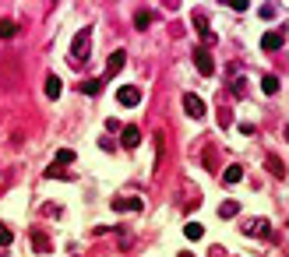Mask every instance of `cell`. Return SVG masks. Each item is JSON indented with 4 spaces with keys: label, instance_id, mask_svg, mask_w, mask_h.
Returning a JSON list of instances; mask_svg holds the SVG:
<instances>
[{
    "label": "cell",
    "instance_id": "18",
    "mask_svg": "<svg viewBox=\"0 0 289 257\" xmlns=\"http://www.w3.org/2000/svg\"><path fill=\"white\" fill-rule=\"evenodd\" d=\"M14 32H18V25H14V21H0V39H11Z\"/></svg>",
    "mask_w": 289,
    "mask_h": 257
},
{
    "label": "cell",
    "instance_id": "4",
    "mask_svg": "<svg viewBox=\"0 0 289 257\" xmlns=\"http://www.w3.org/2000/svg\"><path fill=\"white\" fill-rule=\"evenodd\" d=\"M113 211H145V201L141 198H113Z\"/></svg>",
    "mask_w": 289,
    "mask_h": 257
},
{
    "label": "cell",
    "instance_id": "5",
    "mask_svg": "<svg viewBox=\"0 0 289 257\" xmlns=\"http://www.w3.org/2000/svg\"><path fill=\"white\" fill-rule=\"evenodd\" d=\"M124 64H127V53H124V50H116L110 60H106V74L113 78V74H120V71H124Z\"/></svg>",
    "mask_w": 289,
    "mask_h": 257
},
{
    "label": "cell",
    "instance_id": "16",
    "mask_svg": "<svg viewBox=\"0 0 289 257\" xmlns=\"http://www.w3.org/2000/svg\"><path fill=\"white\" fill-rule=\"evenodd\" d=\"M261 46H265V50H279V46H282V36H275V32H268V36L261 39Z\"/></svg>",
    "mask_w": 289,
    "mask_h": 257
},
{
    "label": "cell",
    "instance_id": "21",
    "mask_svg": "<svg viewBox=\"0 0 289 257\" xmlns=\"http://www.w3.org/2000/svg\"><path fill=\"white\" fill-rule=\"evenodd\" d=\"M180 257H191V254H180Z\"/></svg>",
    "mask_w": 289,
    "mask_h": 257
},
{
    "label": "cell",
    "instance_id": "6",
    "mask_svg": "<svg viewBox=\"0 0 289 257\" xmlns=\"http://www.w3.org/2000/svg\"><path fill=\"white\" fill-rule=\"evenodd\" d=\"M184 110H187V116H205V102L197 99V95H184Z\"/></svg>",
    "mask_w": 289,
    "mask_h": 257
},
{
    "label": "cell",
    "instance_id": "8",
    "mask_svg": "<svg viewBox=\"0 0 289 257\" xmlns=\"http://www.w3.org/2000/svg\"><path fill=\"white\" fill-rule=\"evenodd\" d=\"M194 28H197V32H201V36L212 42V32H208V14H201V11H197V14H194Z\"/></svg>",
    "mask_w": 289,
    "mask_h": 257
},
{
    "label": "cell",
    "instance_id": "19",
    "mask_svg": "<svg viewBox=\"0 0 289 257\" xmlns=\"http://www.w3.org/2000/svg\"><path fill=\"white\" fill-rule=\"evenodd\" d=\"M247 233H254V236H268V222H254V225H247Z\"/></svg>",
    "mask_w": 289,
    "mask_h": 257
},
{
    "label": "cell",
    "instance_id": "11",
    "mask_svg": "<svg viewBox=\"0 0 289 257\" xmlns=\"http://www.w3.org/2000/svg\"><path fill=\"white\" fill-rule=\"evenodd\" d=\"M81 92H85V95H99V92H102V81H99V78L81 81Z\"/></svg>",
    "mask_w": 289,
    "mask_h": 257
},
{
    "label": "cell",
    "instance_id": "3",
    "mask_svg": "<svg viewBox=\"0 0 289 257\" xmlns=\"http://www.w3.org/2000/svg\"><path fill=\"white\" fill-rule=\"evenodd\" d=\"M120 141H124V148H127V152H134V148L141 145V130L134 127V124H127V127H124V134H120Z\"/></svg>",
    "mask_w": 289,
    "mask_h": 257
},
{
    "label": "cell",
    "instance_id": "2",
    "mask_svg": "<svg viewBox=\"0 0 289 257\" xmlns=\"http://www.w3.org/2000/svg\"><path fill=\"white\" fill-rule=\"evenodd\" d=\"M116 102H120V106H127V110H131V106H138V102H141L138 85H120V88H116Z\"/></svg>",
    "mask_w": 289,
    "mask_h": 257
},
{
    "label": "cell",
    "instance_id": "14",
    "mask_svg": "<svg viewBox=\"0 0 289 257\" xmlns=\"http://www.w3.org/2000/svg\"><path fill=\"white\" fill-rule=\"evenodd\" d=\"M219 215H222V219H233V215H240V204H236V201H226V204H219Z\"/></svg>",
    "mask_w": 289,
    "mask_h": 257
},
{
    "label": "cell",
    "instance_id": "15",
    "mask_svg": "<svg viewBox=\"0 0 289 257\" xmlns=\"http://www.w3.org/2000/svg\"><path fill=\"white\" fill-rule=\"evenodd\" d=\"M184 236H187V239H201V236H205V229H201L197 222H187V225H184Z\"/></svg>",
    "mask_w": 289,
    "mask_h": 257
},
{
    "label": "cell",
    "instance_id": "10",
    "mask_svg": "<svg viewBox=\"0 0 289 257\" xmlns=\"http://www.w3.org/2000/svg\"><path fill=\"white\" fill-rule=\"evenodd\" d=\"M261 92H265V95H275V92H279V78H275V74H265Z\"/></svg>",
    "mask_w": 289,
    "mask_h": 257
},
{
    "label": "cell",
    "instance_id": "1",
    "mask_svg": "<svg viewBox=\"0 0 289 257\" xmlns=\"http://www.w3.org/2000/svg\"><path fill=\"white\" fill-rule=\"evenodd\" d=\"M194 67L201 71L205 78H208V74H215V60H212L208 46H197V50H194Z\"/></svg>",
    "mask_w": 289,
    "mask_h": 257
},
{
    "label": "cell",
    "instance_id": "20",
    "mask_svg": "<svg viewBox=\"0 0 289 257\" xmlns=\"http://www.w3.org/2000/svg\"><path fill=\"white\" fill-rule=\"evenodd\" d=\"M11 239H14V233L7 229V225H4V222H0V247H7V243H11Z\"/></svg>",
    "mask_w": 289,
    "mask_h": 257
},
{
    "label": "cell",
    "instance_id": "17",
    "mask_svg": "<svg viewBox=\"0 0 289 257\" xmlns=\"http://www.w3.org/2000/svg\"><path fill=\"white\" fill-rule=\"evenodd\" d=\"M134 25H138V28H148V25H152V11H138V14H134Z\"/></svg>",
    "mask_w": 289,
    "mask_h": 257
},
{
    "label": "cell",
    "instance_id": "7",
    "mask_svg": "<svg viewBox=\"0 0 289 257\" xmlns=\"http://www.w3.org/2000/svg\"><path fill=\"white\" fill-rule=\"evenodd\" d=\"M88 39H92V32H88V28H85V32L78 36V39H74V56H88Z\"/></svg>",
    "mask_w": 289,
    "mask_h": 257
},
{
    "label": "cell",
    "instance_id": "9",
    "mask_svg": "<svg viewBox=\"0 0 289 257\" xmlns=\"http://www.w3.org/2000/svg\"><path fill=\"white\" fill-rule=\"evenodd\" d=\"M60 92H64V81H60L57 74H53V78L46 81V95H50V99H60Z\"/></svg>",
    "mask_w": 289,
    "mask_h": 257
},
{
    "label": "cell",
    "instance_id": "13",
    "mask_svg": "<svg viewBox=\"0 0 289 257\" xmlns=\"http://www.w3.org/2000/svg\"><path fill=\"white\" fill-rule=\"evenodd\" d=\"M222 180H226V184H240V180H243V169H240V165H230V169L222 173Z\"/></svg>",
    "mask_w": 289,
    "mask_h": 257
},
{
    "label": "cell",
    "instance_id": "12",
    "mask_svg": "<svg viewBox=\"0 0 289 257\" xmlns=\"http://www.w3.org/2000/svg\"><path fill=\"white\" fill-rule=\"evenodd\" d=\"M74 162V152H71V148H60V152H57V159H53V165H57V169H60V165H71Z\"/></svg>",
    "mask_w": 289,
    "mask_h": 257
}]
</instances>
